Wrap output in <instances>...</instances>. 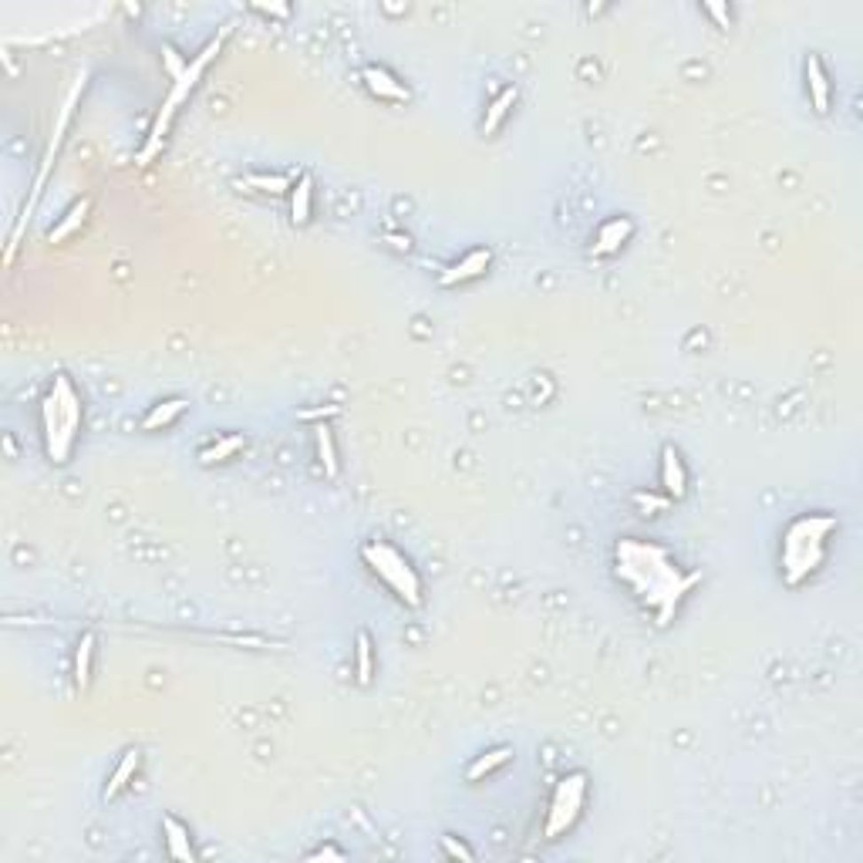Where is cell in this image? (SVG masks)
<instances>
[{
  "label": "cell",
  "mask_w": 863,
  "mask_h": 863,
  "mask_svg": "<svg viewBox=\"0 0 863 863\" xmlns=\"http://www.w3.org/2000/svg\"><path fill=\"white\" fill-rule=\"evenodd\" d=\"M661 490L668 499H681L688 492V473H685V462L675 445L661 449Z\"/></svg>",
  "instance_id": "8992f818"
},
{
  "label": "cell",
  "mask_w": 863,
  "mask_h": 863,
  "mask_svg": "<svg viewBox=\"0 0 863 863\" xmlns=\"http://www.w3.org/2000/svg\"><path fill=\"white\" fill-rule=\"evenodd\" d=\"M51 395H54V402H58L61 419H65V425H68V432L71 435H78V425H82V395L75 391L68 374H58V378H54Z\"/></svg>",
  "instance_id": "9c48e42d"
},
{
  "label": "cell",
  "mask_w": 863,
  "mask_h": 863,
  "mask_svg": "<svg viewBox=\"0 0 863 863\" xmlns=\"http://www.w3.org/2000/svg\"><path fill=\"white\" fill-rule=\"evenodd\" d=\"M88 209H91V200H78V203L71 206L68 213L61 216V223H58L51 233H48V239H51V243H65L71 233H78V230H82V223L88 220Z\"/></svg>",
  "instance_id": "ffe728a7"
},
{
  "label": "cell",
  "mask_w": 863,
  "mask_h": 863,
  "mask_svg": "<svg viewBox=\"0 0 863 863\" xmlns=\"http://www.w3.org/2000/svg\"><path fill=\"white\" fill-rule=\"evenodd\" d=\"M705 11L718 20V27H728V24H732V11H728L726 4H705Z\"/></svg>",
  "instance_id": "484cf974"
},
{
  "label": "cell",
  "mask_w": 863,
  "mask_h": 863,
  "mask_svg": "<svg viewBox=\"0 0 863 863\" xmlns=\"http://www.w3.org/2000/svg\"><path fill=\"white\" fill-rule=\"evenodd\" d=\"M631 237H634V220H631V216H614V220H608L600 230H597V239H593L591 254L593 256L617 254Z\"/></svg>",
  "instance_id": "52a82bcc"
},
{
  "label": "cell",
  "mask_w": 863,
  "mask_h": 863,
  "mask_svg": "<svg viewBox=\"0 0 863 863\" xmlns=\"http://www.w3.org/2000/svg\"><path fill=\"white\" fill-rule=\"evenodd\" d=\"M634 506L644 509V516H658V513L671 506V499L668 496H655V492H634Z\"/></svg>",
  "instance_id": "603a6c76"
},
{
  "label": "cell",
  "mask_w": 863,
  "mask_h": 863,
  "mask_svg": "<svg viewBox=\"0 0 863 863\" xmlns=\"http://www.w3.org/2000/svg\"><path fill=\"white\" fill-rule=\"evenodd\" d=\"M254 11H256V14H267V18H287V14H290V7H284V4H271V7L256 4Z\"/></svg>",
  "instance_id": "83f0119b"
},
{
  "label": "cell",
  "mask_w": 863,
  "mask_h": 863,
  "mask_svg": "<svg viewBox=\"0 0 863 863\" xmlns=\"http://www.w3.org/2000/svg\"><path fill=\"white\" fill-rule=\"evenodd\" d=\"M243 449H247V435H243V432H233V435H223V439H216L213 445H206L203 452H200V462H203V466L230 462V459L237 456V452H243Z\"/></svg>",
  "instance_id": "2e32d148"
},
{
  "label": "cell",
  "mask_w": 863,
  "mask_h": 863,
  "mask_svg": "<svg viewBox=\"0 0 863 863\" xmlns=\"http://www.w3.org/2000/svg\"><path fill=\"white\" fill-rule=\"evenodd\" d=\"M361 78H365V85H368V91H372L374 98H381V102H402L405 105L408 98H412V91H408L395 75H388L385 68H374V65H365V71H361Z\"/></svg>",
  "instance_id": "ba28073f"
},
{
  "label": "cell",
  "mask_w": 863,
  "mask_h": 863,
  "mask_svg": "<svg viewBox=\"0 0 863 863\" xmlns=\"http://www.w3.org/2000/svg\"><path fill=\"white\" fill-rule=\"evenodd\" d=\"M189 408L186 398H166V402H159V405H153L145 415H142V428L145 432H159V428H169L183 412Z\"/></svg>",
  "instance_id": "7c38bea8"
},
{
  "label": "cell",
  "mask_w": 863,
  "mask_h": 863,
  "mask_svg": "<svg viewBox=\"0 0 863 863\" xmlns=\"http://www.w3.org/2000/svg\"><path fill=\"white\" fill-rule=\"evenodd\" d=\"M806 82H810L812 108H816L820 115H827L829 112V78H827V68H823V58H820V54H810V58H806Z\"/></svg>",
  "instance_id": "8fae6325"
},
{
  "label": "cell",
  "mask_w": 863,
  "mask_h": 863,
  "mask_svg": "<svg viewBox=\"0 0 863 863\" xmlns=\"http://www.w3.org/2000/svg\"><path fill=\"white\" fill-rule=\"evenodd\" d=\"M91 661H95V634H82L75 647V688L85 692L91 681Z\"/></svg>",
  "instance_id": "d6986e66"
},
{
  "label": "cell",
  "mask_w": 863,
  "mask_h": 863,
  "mask_svg": "<svg viewBox=\"0 0 863 863\" xmlns=\"http://www.w3.org/2000/svg\"><path fill=\"white\" fill-rule=\"evenodd\" d=\"M385 243H391L395 250H405V254H408V250H412V239L402 237V233H388V237H385Z\"/></svg>",
  "instance_id": "f546056e"
},
{
  "label": "cell",
  "mask_w": 863,
  "mask_h": 863,
  "mask_svg": "<svg viewBox=\"0 0 863 863\" xmlns=\"http://www.w3.org/2000/svg\"><path fill=\"white\" fill-rule=\"evenodd\" d=\"M247 186L260 189V192H287V189H294V179H290V176H267V172H254V176H247Z\"/></svg>",
  "instance_id": "7402d4cb"
},
{
  "label": "cell",
  "mask_w": 863,
  "mask_h": 863,
  "mask_svg": "<svg viewBox=\"0 0 863 863\" xmlns=\"http://www.w3.org/2000/svg\"><path fill=\"white\" fill-rule=\"evenodd\" d=\"M836 530L833 516H799L789 523V530L782 533V546H779V557H782V580L789 587H799L803 580H810L820 563L827 557V537Z\"/></svg>",
  "instance_id": "7a4b0ae2"
},
{
  "label": "cell",
  "mask_w": 863,
  "mask_h": 863,
  "mask_svg": "<svg viewBox=\"0 0 863 863\" xmlns=\"http://www.w3.org/2000/svg\"><path fill=\"white\" fill-rule=\"evenodd\" d=\"M355 678L357 685H372L374 678V644L368 631H361L355 641Z\"/></svg>",
  "instance_id": "44dd1931"
},
{
  "label": "cell",
  "mask_w": 863,
  "mask_h": 863,
  "mask_svg": "<svg viewBox=\"0 0 863 863\" xmlns=\"http://www.w3.org/2000/svg\"><path fill=\"white\" fill-rule=\"evenodd\" d=\"M584 796H587V776L584 773H570L557 782L553 789V799H550V812H546V827H543V836L546 840H557L560 833L577 823V816L584 810Z\"/></svg>",
  "instance_id": "277c9868"
},
{
  "label": "cell",
  "mask_w": 863,
  "mask_h": 863,
  "mask_svg": "<svg viewBox=\"0 0 863 863\" xmlns=\"http://www.w3.org/2000/svg\"><path fill=\"white\" fill-rule=\"evenodd\" d=\"M361 557H365V563H368V570H372L378 580H385V584L391 587V593H395L402 604H408V608H422V580H419V574H415V567H412L395 546H388V543H365V546H361Z\"/></svg>",
  "instance_id": "3957f363"
},
{
  "label": "cell",
  "mask_w": 863,
  "mask_h": 863,
  "mask_svg": "<svg viewBox=\"0 0 863 863\" xmlns=\"http://www.w3.org/2000/svg\"><path fill=\"white\" fill-rule=\"evenodd\" d=\"M310 200H314V179L310 176H301L294 189H290V220L297 226H304L310 220Z\"/></svg>",
  "instance_id": "ac0fdd59"
},
{
  "label": "cell",
  "mask_w": 863,
  "mask_h": 863,
  "mask_svg": "<svg viewBox=\"0 0 863 863\" xmlns=\"http://www.w3.org/2000/svg\"><path fill=\"white\" fill-rule=\"evenodd\" d=\"M162 836H166V850H169L172 860H196V850H192V840H189V829L176 820V816H162Z\"/></svg>",
  "instance_id": "30bf717a"
},
{
  "label": "cell",
  "mask_w": 863,
  "mask_h": 863,
  "mask_svg": "<svg viewBox=\"0 0 863 863\" xmlns=\"http://www.w3.org/2000/svg\"><path fill=\"white\" fill-rule=\"evenodd\" d=\"M506 762H513V749H509V745L490 749V752H482L479 759H473V765L466 769V779H469V782H479V779H486L490 773H496L499 765H506Z\"/></svg>",
  "instance_id": "e0dca14e"
},
{
  "label": "cell",
  "mask_w": 863,
  "mask_h": 863,
  "mask_svg": "<svg viewBox=\"0 0 863 863\" xmlns=\"http://www.w3.org/2000/svg\"><path fill=\"white\" fill-rule=\"evenodd\" d=\"M614 553H617V577L655 610L661 627L671 621L678 600L702 580L698 574H681L671 557L655 543L621 540Z\"/></svg>",
  "instance_id": "6da1fadb"
},
{
  "label": "cell",
  "mask_w": 863,
  "mask_h": 863,
  "mask_svg": "<svg viewBox=\"0 0 863 863\" xmlns=\"http://www.w3.org/2000/svg\"><path fill=\"white\" fill-rule=\"evenodd\" d=\"M314 445H318V459H321V466H324V475H327V479H338V473H341L338 445H334V432H331V425L327 422L314 425Z\"/></svg>",
  "instance_id": "4fadbf2b"
},
{
  "label": "cell",
  "mask_w": 863,
  "mask_h": 863,
  "mask_svg": "<svg viewBox=\"0 0 863 863\" xmlns=\"http://www.w3.org/2000/svg\"><path fill=\"white\" fill-rule=\"evenodd\" d=\"M442 850H445V857H456V860H466V863L473 860V850L462 843V840H456V836H449V833L442 836Z\"/></svg>",
  "instance_id": "d4e9b609"
},
{
  "label": "cell",
  "mask_w": 863,
  "mask_h": 863,
  "mask_svg": "<svg viewBox=\"0 0 863 863\" xmlns=\"http://www.w3.org/2000/svg\"><path fill=\"white\" fill-rule=\"evenodd\" d=\"M162 58H166V68H169L172 82H179V78H183V75L189 71V61L179 51H176V48H166V51H162Z\"/></svg>",
  "instance_id": "cb8c5ba5"
},
{
  "label": "cell",
  "mask_w": 863,
  "mask_h": 863,
  "mask_svg": "<svg viewBox=\"0 0 863 863\" xmlns=\"http://www.w3.org/2000/svg\"><path fill=\"white\" fill-rule=\"evenodd\" d=\"M310 860H314V863H318V860H344V853H341V850H334V846H321V850H314V853H310Z\"/></svg>",
  "instance_id": "4316f807"
},
{
  "label": "cell",
  "mask_w": 863,
  "mask_h": 863,
  "mask_svg": "<svg viewBox=\"0 0 863 863\" xmlns=\"http://www.w3.org/2000/svg\"><path fill=\"white\" fill-rule=\"evenodd\" d=\"M516 98H520V88L516 85H509V88H503L496 98L490 102V108H486V115H482V132L486 136H492L499 125H503V119H506L509 112H513V105H516Z\"/></svg>",
  "instance_id": "9a60e30c"
},
{
  "label": "cell",
  "mask_w": 863,
  "mask_h": 863,
  "mask_svg": "<svg viewBox=\"0 0 863 863\" xmlns=\"http://www.w3.org/2000/svg\"><path fill=\"white\" fill-rule=\"evenodd\" d=\"M138 765H142V752L138 749H129L125 756H122V762L115 765V773H112V779H108V786H105V803L108 799H115V796L136 779V773H138Z\"/></svg>",
  "instance_id": "5bb4252c"
},
{
  "label": "cell",
  "mask_w": 863,
  "mask_h": 863,
  "mask_svg": "<svg viewBox=\"0 0 863 863\" xmlns=\"http://www.w3.org/2000/svg\"><path fill=\"white\" fill-rule=\"evenodd\" d=\"M490 263H492V250H490V247L469 250V254L462 256L459 263H452V267H445V271L439 273V284H442V287H456V284L475 280V277H482V273L490 271Z\"/></svg>",
  "instance_id": "5b68a950"
},
{
  "label": "cell",
  "mask_w": 863,
  "mask_h": 863,
  "mask_svg": "<svg viewBox=\"0 0 863 863\" xmlns=\"http://www.w3.org/2000/svg\"><path fill=\"white\" fill-rule=\"evenodd\" d=\"M338 412V405H327V408H314V412H297V419H327V415H334Z\"/></svg>",
  "instance_id": "f1b7e54d"
}]
</instances>
